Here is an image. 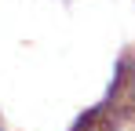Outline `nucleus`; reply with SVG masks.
Wrapping results in <instances>:
<instances>
[{
  "mask_svg": "<svg viewBox=\"0 0 135 131\" xmlns=\"http://www.w3.org/2000/svg\"><path fill=\"white\" fill-rule=\"evenodd\" d=\"M73 131H117V113L110 106H95L73 124Z\"/></svg>",
  "mask_w": 135,
  "mask_h": 131,
  "instance_id": "f257e3e1",
  "label": "nucleus"
}]
</instances>
